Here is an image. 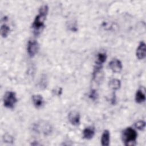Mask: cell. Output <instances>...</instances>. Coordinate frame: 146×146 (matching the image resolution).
Returning <instances> with one entry per match:
<instances>
[{
	"label": "cell",
	"mask_w": 146,
	"mask_h": 146,
	"mask_svg": "<svg viewBox=\"0 0 146 146\" xmlns=\"http://www.w3.org/2000/svg\"><path fill=\"white\" fill-rule=\"evenodd\" d=\"M32 102L34 106L36 108H40L44 104V99L42 95L39 94L33 95L32 96Z\"/></svg>",
	"instance_id": "9"
},
{
	"label": "cell",
	"mask_w": 146,
	"mask_h": 146,
	"mask_svg": "<svg viewBox=\"0 0 146 146\" xmlns=\"http://www.w3.org/2000/svg\"><path fill=\"white\" fill-rule=\"evenodd\" d=\"M135 127L136 129L143 131L145 127V122L143 120H139L135 123Z\"/></svg>",
	"instance_id": "17"
},
{
	"label": "cell",
	"mask_w": 146,
	"mask_h": 146,
	"mask_svg": "<svg viewBox=\"0 0 146 146\" xmlns=\"http://www.w3.org/2000/svg\"><path fill=\"white\" fill-rule=\"evenodd\" d=\"M3 105L9 109H12L14 107L17 102V98L16 94L13 91H7L3 96Z\"/></svg>",
	"instance_id": "4"
},
{
	"label": "cell",
	"mask_w": 146,
	"mask_h": 146,
	"mask_svg": "<svg viewBox=\"0 0 146 146\" xmlns=\"http://www.w3.org/2000/svg\"><path fill=\"white\" fill-rule=\"evenodd\" d=\"M68 119L70 123L74 126H77L80 123V116L78 112L72 111L68 114Z\"/></svg>",
	"instance_id": "6"
},
{
	"label": "cell",
	"mask_w": 146,
	"mask_h": 146,
	"mask_svg": "<svg viewBox=\"0 0 146 146\" xmlns=\"http://www.w3.org/2000/svg\"><path fill=\"white\" fill-rule=\"evenodd\" d=\"M88 98L92 101H95L98 98V94L96 90L92 89L90 91L88 94Z\"/></svg>",
	"instance_id": "16"
},
{
	"label": "cell",
	"mask_w": 146,
	"mask_h": 146,
	"mask_svg": "<svg viewBox=\"0 0 146 146\" xmlns=\"http://www.w3.org/2000/svg\"><path fill=\"white\" fill-rule=\"evenodd\" d=\"M95 133V130L93 127H86L83 131V137L87 140H90L93 138Z\"/></svg>",
	"instance_id": "10"
},
{
	"label": "cell",
	"mask_w": 146,
	"mask_h": 146,
	"mask_svg": "<svg viewBox=\"0 0 146 146\" xmlns=\"http://www.w3.org/2000/svg\"><path fill=\"white\" fill-rule=\"evenodd\" d=\"M109 67L112 72L115 73L120 72L123 68L121 61L117 59H113L109 63Z\"/></svg>",
	"instance_id": "8"
},
{
	"label": "cell",
	"mask_w": 146,
	"mask_h": 146,
	"mask_svg": "<svg viewBox=\"0 0 146 146\" xmlns=\"http://www.w3.org/2000/svg\"><path fill=\"white\" fill-rule=\"evenodd\" d=\"M137 137V132L131 127L126 128L122 132V140L126 146L135 145Z\"/></svg>",
	"instance_id": "3"
},
{
	"label": "cell",
	"mask_w": 146,
	"mask_h": 146,
	"mask_svg": "<svg viewBox=\"0 0 146 146\" xmlns=\"http://www.w3.org/2000/svg\"><path fill=\"white\" fill-rule=\"evenodd\" d=\"M3 138L4 141H6V142L10 143V142H13L14 141L13 137L11 135H9V134H5V136Z\"/></svg>",
	"instance_id": "19"
},
{
	"label": "cell",
	"mask_w": 146,
	"mask_h": 146,
	"mask_svg": "<svg viewBox=\"0 0 146 146\" xmlns=\"http://www.w3.org/2000/svg\"><path fill=\"white\" fill-rule=\"evenodd\" d=\"M145 100V95L141 89L137 90L135 95V101L137 103H142Z\"/></svg>",
	"instance_id": "12"
},
{
	"label": "cell",
	"mask_w": 146,
	"mask_h": 146,
	"mask_svg": "<svg viewBox=\"0 0 146 146\" xmlns=\"http://www.w3.org/2000/svg\"><path fill=\"white\" fill-rule=\"evenodd\" d=\"M47 80L46 76H42L39 82V86L40 88H45L47 86Z\"/></svg>",
	"instance_id": "18"
},
{
	"label": "cell",
	"mask_w": 146,
	"mask_h": 146,
	"mask_svg": "<svg viewBox=\"0 0 146 146\" xmlns=\"http://www.w3.org/2000/svg\"><path fill=\"white\" fill-rule=\"evenodd\" d=\"M110 133L107 129L103 131L101 137V143L103 146H108L110 145Z\"/></svg>",
	"instance_id": "11"
},
{
	"label": "cell",
	"mask_w": 146,
	"mask_h": 146,
	"mask_svg": "<svg viewBox=\"0 0 146 146\" xmlns=\"http://www.w3.org/2000/svg\"><path fill=\"white\" fill-rule=\"evenodd\" d=\"M110 87L113 91L119 90L121 87V82L118 79H112L109 82Z\"/></svg>",
	"instance_id": "14"
},
{
	"label": "cell",
	"mask_w": 146,
	"mask_h": 146,
	"mask_svg": "<svg viewBox=\"0 0 146 146\" xmlns=\"http://www.w3.org/2000/svg\"><path fill=\"white\" fill-rule=\"evenodd\" d=\"M31 131L37 135L47 136L52 133L53 127L47 121L38 120L32 124Z\"/></svg>",
	"instance_id": "2"
},
{
	"label": "cell",
	"mask_w": 146,
	"mask_h": 146,
	"mask_svg": "<svg viewBox=\"0 0 146 146\" xmlns=\"http://www.w3.org/2000/svg\"><path fill=\"white\" fill-rule=\"evenodd\" d=\"M10 31V27L6 23H2L1 26V35L2 38H6Z\"/></svg>",
	"instance_id": "15"
},
{
	"label": "cell",
	"mask_w": 146,
	"mask_h": 146,
	"mask_svg": "<svg viewBox=\"0 0 146 146\" xmlns=\"http://www.w3.org/2000/svg\"><path fill=\"white\" fill-rule=\"evenodd\" d=\"M107 55L105 52H99L97 54L96 61L95 62V65L102 66L103 63L106 61L107 59Z\"/></svg>",
	"instance_id": "13"
},
{
	"label": "cell",
	"mask_w": 146,
	"mask_h": 146,
	"mask_svg": "<svg viewBox=\"0 0 146 146\" xmlns=\"http://www.w3.org/2000/svg\"><path fill=\"white\" fill-rule=\"evenodd\" d=\"M48 12V7L47 5H42L39 8L38 14L36 15L32 24V29L35 35H38L44 29L45 26L44 21H46Z\"/></svg>",
	"instance_id": "1"
},
{
	"label": "cell",
	"mask_w": 146,
	"mask_h": 146,
	"mask_svg": "<svg viewBox=\"0 0 146 146\" xmlns=\"http://www.w3.org/2000/svg\"><path fill=\"white\" fill-rule=\"evenodd\" d=\"M136 55L137 59L142 60L145 58L146 56V44L144 41H141L136 51Z\"/></svg>",
	"instance_id": "7"
},
{
	"label": "cell",
	"mask_w": 146,
	"mask_h": 146,
	"mask_svg": "<svg viewBox=\"0 0 146 146\" xmlns=\"http://www.w3.org/2000/svg\"><path fill=\"white\" fill-rule=\"evenodd\" d=\"M39 46L38 42L35 40H30L27 43V51L30 57L34 56L38 52Z\"/></svg>",
	"instance_id": "5"
}]
</instances>
